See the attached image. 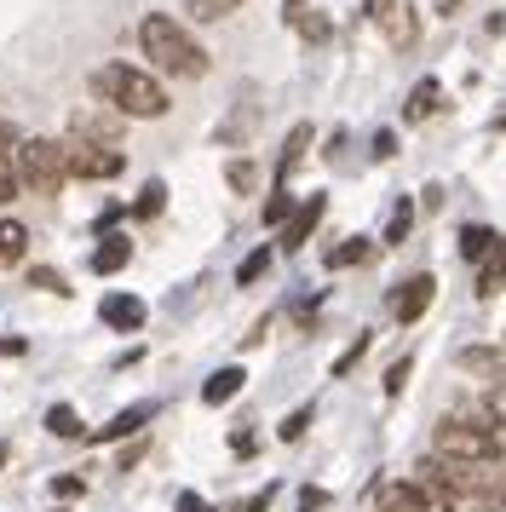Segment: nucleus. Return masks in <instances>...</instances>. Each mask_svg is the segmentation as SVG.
Here are the masks:
<instances>
[{
	"mask_svg": "<svg viewBox=\"0 0 506 512\" xmlns=\"http://www.w3.org/2000/svg\"><path fill=\"white\" fill-rule=\"evenodd\" d=\"M92 98L115 110V116H138V121H156L173 110V98L161 87L150 70H133V64H104V70H92Z\"/></svg>",
	"mask_w": 506,
	"mask_h": 512,
	"instance_id": "obj_1",
	"label": "nucleus"
},
{
	"mask_svg": "<svg viewBox=\"0 0 506 512\" xmlns=\"http://www.w3.org/2000/svg\"><path fill=\"white\" fill-rule=\"evenodd\" d=\"M138 47H144V58L161 75H179V81H202L207 75V47L167 12H144L138 18Z\"/></svg>",
	"mask_w": 506,
	"mask_h": 512,
	"instance_id": "obj_2",
	"label": "nucleus"
},
{
	"mask_svg": "<svg viewBox=\"0 0 506 512\" xmlns=\"http://www.w3.org/2000/svg\"><path fill=\"white\" fill-rule=\"evenodd\" d=\"M432 455H443V461H506V426H495L489 409L449 415V420H437Z\"/></svg>",
	"mask_w": 506,
	"mask_h": 512,
	"instance_id": "obj_3",
	"label": "nucleus"
},
{
	"mask_svg": "<svg viewBox=\"0 0 506 512\" xmlns=\"http://www.w3.org/2000/svg\"><path fill=\"white\" fill-rule=\"evenodd\" d=\"M18 185H29L35 196H58L64 190V150H58V139H23Z\"/></svg>",
	"mask_w": 506,
	"mask_h": 512,
	"instance_id": "obj_4",
	"label": "nucleus"
},
{
	"mask_svg": "<svg viewBox=\"0 0 506 512\" xmlns=\"http://www.w3.org/2000/svg\"><path fill=\"white\" fill-rule=\"evenodd\" d=\"M58 150H64V179H92V185H104V179H115V173L127 167V156H121V150H110V144L64 139Z\"/></svg>",
	"mask_w": 506,
	"mask_h": 512,
	"instance_id": "obj_5",
	"label": "nucleus"
},
{
	"mask_svg": "<svg viewBox=\"0 0 506 512\" xmlns=\"http://www.w3.org/2000/svg\"><path fill=\"white\" fill-rule=\"evenodd\" d=\"M432 300H437V277L432 271H414V277L397 282V294H391V317H397V323H420Z\"/></svg>",
	"mask_w": 506,
	"mask_h": 512,
	"instance_id": "obj_6",
	"label": "nucleus"
},
{
	"mask_svg": "<svg viewBox=\"0 0 506 512\" xmlns=\"http://www.w3.org/2000/svg\"><path fill=\"white\" fill-rule=\"evenodd\" d=\"M322 208H328L322 196H305V202H299V208L288 213V219H282V254H299V248L311 242V231H317Z\"/></svg>",
	"mask_w": 506,
	"mask_h": 512,
	"instance_id": "obj_7",
	"label": "nucleus"
},
{
	"mask_svg": "<svg viewBox=\"0 0 506 512\" xmlns=\"http://www.w3.org/2000/svg\"><path fill=\"white\" fill-rule=\"evenodd\" d=\"M374 24L386 29V41H391L397 52H409V47H414V35H420V18H414V6H409V0H386Z\"/></svg>",
	"mask_w": 506,
	"mask_h": 512,
	"instance_id": "obj_8",
	"label": "nucleus"
},
{
	"mask_svg": "<svg viewBox=\"0 0 506 512\" xmlns=\"http://www.w3.org/2000/svg\"><path fill=\"white\" fill-rule=\"evenodd\" d=\"M156 420V403H127L121 415L110 420V426H98V432H87V443H121V438H138L144 426Z\"/></svg>",
	"mask_w": 506,
	"mask_h": 512,
	"instance_id": "obj_9",
	"label": "nucleus"
},
{
	"mask_svg": "<svg viewBox=\"0 0 506 512\" xmlns=\"http://www.w3.org/2000/svg\"><path fill=\"white\" fill-rule=\"evenodd\" d=\"M69 139L110 144V150H115V139H121V116H115V110H104V104H98V110H81V116L69 121Z\"/></svg>",
	"mask_w": 506,
	"mask_h": 512,
	"instance_id": "obj_10",
	"label": "nucleus"
},
{
	"mask_svg": "<svg viewBox=\"0 0 506 512\" xmlns=\"http://www.w3.org/2000/svg\"><path fill=\"white\" fill-rule=\"evenodd\" d=\"M98 323L115 328V334H138V328H144V300H133V294H110V300L98 305Z\"/></svg>",
	"mask_w": 506,
	"mask_h": 512,
	"instance_id": "obj_11",
	"label": "nucleus"
},
{
	"mask_svg": "<svg viewBox=\"0 0 506 512\" xmlns=\"http://www.w3.org/2000/svg\"><path fill=\"white\" fill-rule=\"evenodd\" d=\"M127 259H133V242H127L121 231H104V236H98V248H92V271H98V277L127 271Z\"/></svg>",
	"mask_w": 506,
	"mask_h": 512,
	"instance_id": "obj_12",
	"label": "nucleus"
},
{
	"mask_svg": "<svg viewBox=\"0 0 506 512\" xmlns=\"http://www.w3.org/2000/svg\"><path fill=\"white\" fill-rule=\"evenodd\" d=\"M374 495H380V512H432L420 484H374Z\"/></svg>",
	"mask_w": 506,
	"mask_h": 512,
	"instance_id": "obj_13",
	"label": "nucleus"
},
{
	"mask_svg": "<svg viewBox=\"0 0 506 512\" xmlns=\"http://www.w3.org/2000/svg\"><path fill=\"white\" fill-rule=\"evenodd\" d=\"M242 386H248V369H242V363H225V369H213V374H207L202 403H213V409H219V403H230V397L242 392Z\"/></svg>",
	"mask_w": 506,
	"mask_h": 512,
	"instance_id": "obj_14",
	"label": "nucleus"
},
{
	"mask_svg": "<svg viewBox=\"0 0 506 512\" xmlns=\"http://www.w3.org/2000/svg\"><path fill=\"white\" fill-rule=\"evenodd\" d=\"M305 150H311V127L299 121L294 133H288V144H282V156H276V185H288V179H294V167L305 162Z\"/></svg>",
	"mask_w": 506,
	"mask_h": 512,
	"instance_id": "obj_15",
	"label": "nucleus"
},
{
	"mask_svg": "<svg viewBox=\"0 0 506 512\" xmlns=\"http://www.w3.org/2000/svg\"><path fill=\"white\" fill-rule=\"evenodd\" d=\"M495 248H501V231H489V225H466L460 231V259H472V265H483Z\"/></svg>",
	"mask_w": 506,
	"mask_h": 512,
	"instance_id": "obj_16",
	"label": "nucleus"
},
{
	"mask_svg": "<svg viewBox=\"0 0 506 512\" xmlns=\"http://www.w3.org/2000/svg\"><path fill=\"white\" fill-rule=\"evenodd\" d=\"M437 104H443V87H437L432 75H426V81H414L409 104H403V121H426V116H437Z\"/></svg>",
	"mask_w": 506,
	"mask_h": 512,
	"instance_id": "obj_17",
	"label": "nucleus"
},
{
	"mask_svg": "<svg viewBox=\"0 0 506 512\" xmlns=\"http://www.w3.org/2000/svg\"><path fill=\"white\" fill-rule=\"evenodd\" d=\"M23 254H29V231H23L18 219H0V271L23 265Z\"/></svg>",
	"mask_w": 506,
	"mask_h": 512,
	"instance_id": "obj_18",
	"label": "nucleus"
},
{
	"mask_svg": "<svg viewBox=\"0 0 506 512\" xmlns=\"http://www.w3.org/2000/svg\"><path fill=\"white\" fill-rule=\"evenodd\" d=\"M501 288H506V236H501V248L483 259V271H478V294L483 300H495Z\"/></svg>",
	"mask_w": 506,
	"mask_h": 512,
	"instance_id": "obj_19",
	"label": "nucleus"
},
{
	"mask_svg": "<svg viewBox=\"0 0 506 512\" xmlns=\"http://www.w3.org/2000/svg\"><path fill=\"white\" fill-rule=\"evenodd\" d=\"M374 254V242L368 236H345L340 248H328V271H345V265H363Z\"/></svg>",
	"mask_w": 506,
	"mask_h": 512,
	"instance_id": "obj_20",
	"label": "nucleus"
},
{
	"mask_svg": "<svg viewBox=\"0 0 506 512\" xmlns=\"http://www.w3.org/2000/svg\"><path fill=\"white\" fill-rule=\"evenodd\" d=\"M409 231H414V202H397V208H391V219H386V236H380V242H386V248H397V242H409Z\"/></svg>",
	"mask_w": 506,
	"mask_h": 512,
	"instance_id": "obj_21",
	"label": "nucleus"
},
{
	"mask_svg": "<svg viewBox=\"0 0 506 512\" xmlns=\"http://www.w3.org/2000/svg\"><path fill=\"white\" fill-rule=\"evenodd\" d=\"M46 432H52V438H81V415H75L69 403H52V409H46Z\"/></svg>",
	"mask_w": 506,
	"mask_h": 512,
	"instance_id": "obj_22",
	"label": "nucleus"
},
{
	"mask_svg": "<svg viewBox=\"0 0 506 512\" xmlns=\"http://www.w3.org/2000/svg\"><path fill=\"white\" fill-rule=\"evenodd\" d=\"M161 208H167V185H161V179H150V185L138 190L133 219H161Z\"/></svg>",
	"mask_w": 506,
	"mask_h": 512,
	"instance_id": "obj_23",
	"label": "nucleus"
},
{
	"mask_svg": "<svg viewBox=\"0 0 506 512\" xmlns=\"http://www.w3.org/2000/svg\"><path fill=\"white\" fill-rule=\"evenodd\" d=\"M265 271H271V248H253V254L242 259V265H236V282L248 288V282H259V277H265Z\"/></svg>",
	"mask_w": 506,
	"mask_h": 512,
	"instance_id": "obj_24",
	"label": "nucleus"
},
{
	"mask_svg": "<svg viewBox=\"0 0 506 512\" xmlns=\"http://www.w3.org/2000/svg\"><path fill=\"white\" fill-rule=\"evenodd\" d=\"M288 24H294L305 41H328V18H322V12H311V6H305V12H294Z\"/></svg>",
	"mask_w": 506,
	"mask_h": 512,
	"instance_id": "obj_25",
	"label": "nucleus"
},
{
	"mask_svg": "<svg viewBox=\"0 0 506 512\" xmlns=\"http://www.w3.org/2000/svg\"><path fill=\"white\" fill-rule=\"evenodd\" d=\"M311 415H317L311 403H305V409H294V415L276 426V438H282V443H299V438H305V426H311Z\"/></svg>",
	"mask_w": 506,
	"mask_h": 512,
	"instance_id": "obj_26",
	"label": "nucleus"
},
{
	"mask_svg": "<svg viewBox=\"0 0 506 512\" xmlns=\"http://www.w3.org/2000/svg\"><path fill=\"white\" fill-rule=\"evenodd\" d=\"M29 288H41V294H69L64 271H52V265H35V271H29Z\"/></svg>",
	"mask_w": 506,
	"mask_h": 512,
	"instance_id": "obj_27",
	"label": "nucleus"
},
{
	"mask_svg": "<svg viewBox=\"0 0 506 512\" xmlns=\"http://www.w3.org/2000/svg\"><path fill=\"white\" fill-rule=\"evenodd\" d=\"M184 6H190V12H196L202 24H213V18H230V12H236L242 0H184Z\"/></svg>",
	"mask_w": 506,
	"mask_h": 512,
	"instance_id": "obj_28",
	"label": "nucleus"
},
{
	"mask_svg": "<svg viewBox=\"0 0 506 512\" xmlns=\"http://www.w3.org/2000/svg\"><path fill=\"white\" fill-rule=\"evenodd\" d=\"M288 213H294V196H288V185H276L271 202H265V225H282Z\"/></svg>",
	"mask_w": 506,
	"mask_h": 512,
	"instance_id": "obj_29",
	"label": "nucleus"
},
{
	"mask_svg": "<svg viewBox=\"0 0 506 512\" xmlns=\"http://www.w3.org/2000/svg\"><path fill=\"white\" fill-rule=\"evenodd\" d=\"M460 363H466V369H478V374H495V380H501V351H460Z\"/></svg>",
	"mask_w": 506,
	"mask_h": 512,
	"instance_id": "obj_30",
	"label": "nucleus"
},
{
	"mask_svg": "<svg viewBox=\"0 0 506 512\" xmlns=\"http://www.w3.org/2000/svg\"><path fill=\"white\" fill-rule=\"evenodd\" d=\"M18 150H23V133L0 116V162H18Z\"/></svg>",
	"mask_w": 506,
	"mask_h": 512,
	"instance_id": "obj_31",
	"label": "nucleus"
},
{
	"mask_svg": "<svg viewBox=\"0 0 506 512\" xmlns=\"http://www.w3.org/2000/svg\"><path fill=\"white\" fill-rule=\"evenodd\" d=\"M363 351H368V334H357V340L340 351V363H334V380H345V374L357 369V357H363Z\"/></svg>",
	"mask_w": 506,
	"mask_h": 512,
	"instance_id": "obj_32",
	"label": "nucleus"
},
{
	"mask_svg": "<svg viewBox=\"0 0 506 512\" xmlns=\"http://www.w3.org/2000/svg\"><path fill=\"white\" fill-rule=\"evenodd\" d=\"M18 190H23V185H18V162H0V208H6Z\"/></svg>",
	"mask_w": 506,
	"mask_h": 512,
	"instance_id": "obj_33",
	"label": "nucleus"
},
{
	"mask_svg": "<svg viewBox=\"0 0 506 512\" xmlns=\"http://www.w3.org/2000/svg\"><path fill=\"white\" fill-rule=\"evenodd\" d=\"M409 369H414L409 357H403V363H391V369H386V392H391V397H397L403 386H409Z\"/></svg>",
	"mask_w": 506,
	"mask_h": 512,
	"instance_id": "obj_34",
	"label": "nucleus"
},
{
	"mask_svg": "<svg viewBox=\"0 0 506 512\" xmlns=\"http://www.w3.org/2000/svg\"><path fill=\"white\" fill-rule=\"evenodd\" d=\"M230 185L242 190V196L253 190V162H248V156H242V162H230Z\"/></svg>",
	"mask_w": 506,
	"mask_h": 512,
	"instance_id": "obj_35",
	"label": "nucleus"
},
{
	"mask_svg": "<svg viewBox=\"0 0 506 512\" xmlns=\"http://www.w3.org/2000/svg\"><path fill=\"white\" fill-rule=\"evenodd\" d=\"M271 501H276V484H265L259 495H248V501H242L236 512H271Z\"/></svg>",
	"mask_w": 506,
	"mask_h": 512,
	"instance_id": "obj_36",
	"label": "nucleus"
},
{
	"mask_svg": "<svg viewBox=\"0 0 506 512\" xmlns=\"http://www.w3.org/2000/svg\"><path fill=\"white\" fill-rule=\"evenodd\" d=\"M81 489H87V484H81V478H58V484H52V495H64V501H75Z\"/></svg>",
	"mask_w": 506,
	"mask_h": 512,
	"instance_id": "obj_37",
	"label": "nucleus"
},
{
	"mask_svg": "<svg viewBox=\"0 0 506 512\" xmlns=\"http://www.w3.org/2000/svg\"><path fill=\"white\" fill-rule=\"evenodd\" d=\"M179 512H219V507H207L202 495H190V489H184V495H179Z\"/></svg>",
	"mask_w": 506,
	"mask_h": 512,
	"instance_id": "obj_38",
	"label": "nucleus"
},
{
	"mask_svg": "<svg viewBox=\"0 0 506 512\" xmlns=\"http://www.w3.org/2000/svg\"><path fill=\"white\" fill-rule=\"evenodd\" d=\"M374 156H380V162H386V156H397V139H391V133H374Z\"/></svg>",
	"mask_w": 506,
	"mask_h": 512,
	"instance_id": "obj_39",
	"label": "nucleus"
},
{
	"mask_svg": "<svg viewBox=\"0 0 506 512\" xmlns=\"http://www.w3.org/2000/svg\"><path fill=\"white\" fill-rule=\"evenodd\" d=\"M230 449L236 455H253V432H230Z\"/></svg>",
	"mask_w": 506,
	"mask_h": 512,
	"instance_id": "obj_40",
	"label": "nucleus"
},
{
	"mask_svg": "<svg viewBox=\"0 0 506 512\" xmlns=\"http://www.w3.org/2000/svg\"><path fill=\"white\" fill-rule=\"evenodd\" d=\"M18 351H23L18 334H0V357H18Z\"/></svg>",
	"mask_w": 506,
	"mask_h": 512,
	"instance_id": "obj_41",
	"label": "nucleus"
},
{
	"mask_svg": "<svg viewBox=\"0 0 506 512\" xmlns=\"http://www.w3.org/2000/svg\"><path fill=\"white\" fill-rule=\"evenodd\" d=\"M495 133H506V110H501V116H495Z\"/></svg>",
	"mask_w": 506,
	"mask_h": 512,
	"instance_id": "obj_42",
	"label": "nucleus"
},
{
	"mask_svg": "<svg viewBox=\"0 0 506 512\" xmlns=\"http://www.w3.org/2000/svg\"><path fill=\"white\" fill-rule=\"evenodd\" d=\"M0 466H6V443H0Z\"/></svg>",
	"mask_w": 506,
	"mask_h": 512,
	"instance_id": "obj_43",
	"label": "nucleus"
},
{
	"mask_svg": "<svg viewBox=\"0 0 506 512\" xmlns=\"http://www.w3.org/2000/svg\"><path fill=\"white\" fill-rule=\"evenodd\" d=\"M58 512H64V507H58Z\"/></svg>",
	"mask_w": 506,
	"mask_h": 512,
	"instance_id": "obj_44",
	"label": "nucleus"
}]
</instances>
